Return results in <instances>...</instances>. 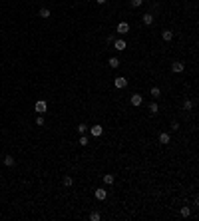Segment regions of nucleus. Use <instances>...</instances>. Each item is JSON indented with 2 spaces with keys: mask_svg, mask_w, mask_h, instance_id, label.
<instances>
[{
  "mask_svg": "<svg viewBox=\"0 0 199 221\" xmlns=\"http://www.w3.org/2000/svg\"><path fill=\"white\" fill-rule=\"evenodd\" d=\"M34 110H36V112H38L40 115H42L44 112L48 110V104H46V102H44V100H40V102H36V106H34Z\"/></svg>",
  "mask_w": 199,
  "mask_h": 221,
  "instance_id": "obj_1",
  "label": "nucleus"
},
{
  "mask_svg": "<svg viewBox=\"0 0 199 221\" xmlns=\"http://www.w3.org/2000/svg\"><path fill=\"white\" fill-rule=\"evenodd\" d=\"M114 48L118 50V52H123V50L128 48V44H126V40L119 38V40H114Z\"/></svg>",
  "mask_w": 199,
  "mask_h": 221,
  "instance_id": "obj_2",
  "label": "nucleus"
},
{
  "mask_svg": "<svg viewBox=\"0 0 199 221\" xmlns=\"http://www.w3.org/2000/svg\"><path fill=\"white\" fill-rule=\"evenodd\" d=\"M116 30H118V34H128L129 32V24L128 22H119V24L116 26Z\"/></svg>",
  "mask_w": 199,
  "mask_h": 221,
  "instance_id": "obj_3",
  "label": "nucleus"
},
{
  "mask_svg": "<svg viewBox=\"0 0 199 221\" xmlns=\"http://www.w3.org/2000/svg\"><path fill=\"white\" fill-rule=\"evenodd\" d=\"M183 62H179V60H177V62H173L171 64V72H175V74H179V72H183Z\"/></svg>",
  "mask_w": 199,
  "mask_h": 221,
  "instance_id": "obj_4",
  "label": "nucleus"
},
{
  "mask_svg": "<svg viewBox=\"0 0 199 221\" xmlns=\"http://www.w3.org/2000/svg\"><path fill=\"white\" fill-rule=\"evenodd\" d=\"M106 197H108V191H106L104 187H98V189H96V199H100V201H104Z\"/></svg>",
  "mask_w": 199,
  "mask_h": 221,
  "instance_id": "obj_5",
  "label": "nucleus"
},
{
  "mask_svg": "<svg viewBox=\"0 0 199 221\" xmlns=\"http://www.w3.org/2000/svg\"><path fill=\"white\" fill-rule=\"evenodd\" d=\"M114 86H116V88H119V90H122V88H126V86H128V80H126V78H123V76H119V78H116V82H114Z\"/></svg>",
  "mask_w": 199,
  "mask_h": 221,
  "instance_id": "obj_6",
  "label": "nucleus"
},
{
  "mask_svg": "<svg viewBox=\"0 0 199 221\" xmlns=\"http://www.w3.org/2000/svg\"><path fill=\"white\" fill-rule=\"evenodd\" d=\"M142 104H143V98L139 96V94H133V96H132V106L138 108V106H142Z\"/></svg>",
  "mask_w": 199,
  "mask_h": 221,
  "instance_id": "obj_7",
  "label": "nucleus"
},
{
  "mask_svg": "<svg viewBox=\"0 0 199 221\" xmlns=\"http://www.w3.org/2000/svg\"><path fill=\"white\" fill-rule=\"evenodd\" d=\"M90 130H92V135H94V138H100V135H102V132H104V130H102V125H98V124L92 125Z\"/></svg>",
  "mask_w": 199,
  "mask_h": 221,
  "instance_id": "obj_8",
  "label": "nucleus"
},
{
  "mask_svg": "<svg viewBox=\"0 0 199 221\" xmlns=\"http://www.w3.org/2000/svg\"><path fill=\"white\" fill-rule=\"evenodd\" d=\"M169 141H171V135L167 134V132L159 134V144H163V145H165V144H169Z\"/></svg>",
  "mask_w": 199,
  "mask_h": 221,
  "instance_id": "obj_9",
  "label": "nucleus"
},
{
  "mask_svg": "<svg viewBox=\"0 0 199 221\" xmlns=\"http://www.w3.org/2000/svg\"><path fill=\"white\" fill-rule=\"evenodd\" d=\"M161 38L165 40V42H171V38H173V32H171V30H163V32H161Z\"/></svg>",
  "mask_w": 199,
  "mask_h": 221,
  "instance_id": "obj_10",
  "label": "nucleus"
},
{
  "mask_svg": "<svg viewBox=\"0 0 199 221\" xmlns=\"http://www.w3.org/2000/svg\"><path fill=\"white\" fill-rule=\"evenodd\" d=\"M14 164H16V159L12 158V155H6V158H4V165H6V167H12Z\"/></svg>",
  "mask_w": 199,
  "mask_h": 221,
  "instance_id": "obj_11",
  "label": "nucleus"
},
{
  "mask_svg": "<svg viewBox=\"0 0 199 221\" xmlns=\"http://www.w3.org/2000/svg\"><path fill=\"white\" fill-rule=\"evenodd\" d=\"M143 24H145V26L153 24V14H149V12H147V14H143Z\"/></svg>",
  "mask_w": 199,
  "mask_h": 221,
  "instance_id": "obj_12",
  "label": "nucleus"
},
{
  "mask_svg": "<svg viewBox=\"0 0 199 221\" xmlns=\"http://www.w3.org/2000/svg\"><path fill=\"white\" fill-rule=\"evenodd\" d=\"M108 64H109V68H114V70H116V68H119V60H118L116 56H114V58H109V62H108Z\"/></svg>",
  "mask_w": 199,
  "mask_h": 221,
  "instance_id": "obj_13",
  "label": "nucleus"
},
{
  "mask_svg": "<svg viewBox=\"0 0 199 221\" xmlns=\"http://www.w3.org/2000/svg\"><path fill=\"white\" fill-rule=\"evenodd\" d=\"M78 144H80V145H84V148H86V145L90 144V138H88L86 134H82V138H80V141H78Z\"/></svg>",
  "mask_w": 199,
  "mask_h": 221,
  "instance_id": "obj_14",
  "label": "nucleus"
},
{
  "mask_svg": "<svg viewBox=\"0 0 199 221\" xmlns=\"http://www.w3.org/2000/svg\"><path fill=\"white\" fill-rule=\"evenodd\" d=\"M157 112H159V108H157V104H155V102H152V104H149V114H152V115H155Z\"/></svg>",
  "mask_w": 199,
  "mask_h": 221,
  "instance_id": "obj_15",
  "label": "nucleus"
},
{
  "mask_svg": "<svg viewBox=\"0 0 199 221\" xmlns=\"http://www.w3.org/2000/svg\"><path fill=\"white\" fill-rule=\"evenodd\" d=\"M149 94H152V96L157 100V98L161 96V90H159V88H152V90H149Z\"/></svg>",
  "mask_w": 199,
  "mask_h": 221,
  "instance_id": "obj_16",
  "label": "nucleus"
},
{
  "mask_svg": "<svg viewBox=\"0 0 199 221\" xmlns=\"http://www.w3.org/2000/svg\"><path fill=\"white\" fill-rule=\"evenodd\" d=\"M142 4H143V0H129V6L132 8H139Z\"/></svg>",
  "mask_w": 199,
  "mask_h": 221,
  "instance_id": "obj_17",
  "label": "nucleus"
},
{
  "mask_svg": "<svg viewBox=\"0 0 199 221\" xmlns=\"http://www.w3.org/2000/svg\"><path fill=\"white\" fill-rule=\"evenodd\" d=\"M189 215H191V209H189V207H187V205L181 207V217H189Z\"/></svg>",
  "mask_w": 199,
  "mask_h": 221,
  "instance_id": "obj_18",
  "label": "nucleus"
},
{
  "mask_svg": "<svg viewBox=\"0 0 199 221\" xmlns=\"http://www.w3.org/2000/svg\"><path fill=\"white\" fill-rule=\"evenodd\" d=\"M104 183H106V185H112V183H114V175H109V173H108V175H104Z\"/></svg>",
  "mask_w": 199,
  "mask_h": 221,
  "instance_id": "obj_19",
  "label": "nucleus"
},
{
  "mask_svg": "<svg viewBox=\"0 0 199 221\" xmlns=\"http://www.w3.org/2000/svg\"><path fill=\"white\" fill-rule=\"evenodd\" d=\"M62 183H64V185H66V187H70L72 183H74V179H72V177H70V175H66V177L62 179Z\"/></svg>",
  "mask_w": 199,
  "mask_h": 221,
  "instance_id": "obj_20",
  "label": "nucleus"
},
{
  "mask_svg": "<svg viewBox=\"0 0 199 221\" xmlns=\"http://www.w3.org/2000/svg\"><path fill=\"white\" fill-rule=\"evenodd\" d=\"M191 108H193V102H191V100H185L183 102V110H191Z\"/></svg>",
  "mask_w": 199,
  "mask_h": 221,
  "instance_id": "obj_21",
  "label": "nucleus"
},
{
  "mask_svg": "<svg viewBox=\"0 0 199 221\" xmlns=\"http://www.w3.org/2000/svg\"><path fill=\"white\" fill-rule=\"evenodd\" d=\"M40 16H42V18H50V10L42 8V10H40Z\"/></svg>",
  "mask_w": 199,
  "mask_h": 221,
  "instance_id": "obj_22",
  "label": "nucleus"
},
{
  "mask_svg": "<svg viewBox=\"0 0 199 221\" xmlns=\"http://www.w3.org/2000/svg\"><path fill=\"white\" fill-rule=\"evenodd\" d=\"M78 132H80V134H86V132H88V124H80L78 125Z\"/></svg>",
  "mask_w": 199,
  "mask_h": 221,
  "instance_id": "obj_23",
  "label": "nucleus"
},
{
  "mask_svg": "<svg viewBox=\"0 0 199 221\" xmlns=\"http://www.w3.org/2000/svg\"><path fill=\"white\" fill-rule=\"evenodd\" d=\"M90 219H92V221H100V213H98V211H92V213H90Z\"/></svg>",
  "mask_w": 199,
  "mask_h": 221,
  "instance_id": "obj_24",
  "label": "nucleus"
},
{
  "mask_svg": "<svg viewBox=\"0 0 199 221\" xmlns=\"http://www.w3.org/2000/svg\"><path fill=\"white\" fill-rule=\"evenodd\" d=\"M171 130H173V132L179 130V122H173V124H171Z\"/></svg>",
  "mask_w": 199,
  "mask_h": 221,
  "instance_id": "obj_25",
  "label": "nucleus"
},
{
  "mask_svg": "<svg viewBox=\"0 0 199 221\" xmlns=\"http://www.w3.org/2000/svg\"><path fill=\"white\" fill-rule=\"evenodd\" d=\"M36 125H44V118H42V115H38V120H36Z\"/></svg>",
  "mask_w": 199,
  "mask_h": 221,
  "instance_id": "obj_26",
  "label": "nucleus"
},
{
  "mask_svg": "<svg viewBox=\"0 0 199 221\" xmlns=\"http://www.w3.org/2000/svg\"><path fill=\"white\" fill-rule=\"evenodd\" d=\"M96 2H98V4H106V2H108V0H96Z\"/></svg>",
  "mask_w": 199,
  "mask_h": 221,
  "instance_id": "obj_27",
  "label": "nucleus"
}]
</instances>
